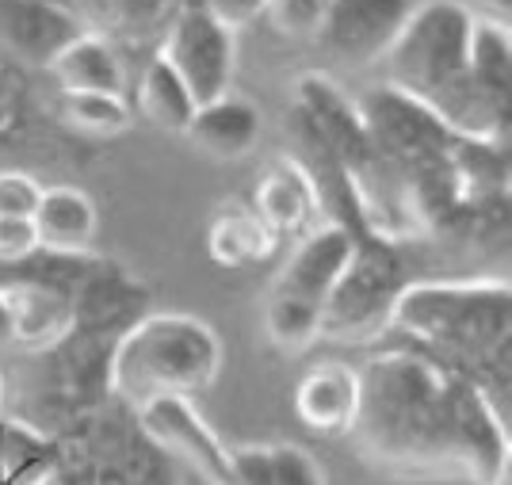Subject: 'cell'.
Wrapping results in <instances>:
<instances>
[{"label":"cell","instance_id":"277c9868","mask_svg":"<svg viewBox=\"0 0 512 485\" xmlns=\"http://www.w3.org/2000/svg\"><path fill=\"white\" fill-rule=\"evenodd\" d=\"M222 371V340L192 314H150L130 325L111 356V390L134 409L192 398Z\"/></svg>","mask_w":512,"mask_h":485},{"label":"cell","instance_id":"d4e9b609","mask_svg":"<svg viewBox=\"0 0 512 485\" xmlns=\"http://www.w3.org/2000/svg\"><path fill=\"white\" fill-rule=\"evenodd\" d=\"M0 405H4V375H0Z\"/></svg>","mask_w":512,"mask_h":485},{"label":"cell","instance_id":"ba28073f","mask_svg":"<svg viewBox=\"0 0 512 485\" xmlns=\"http://www.w3.org/2000/svg\"><path fill=\"white\" fill-rule=\"evenodd\" d=\"M421 0H333L318 43L344 65L383 62Z\"/></svg>","mask_w":512,"mask_h":485},{"label":"cell","instance_id":"30bf717a","mask_svg":"<svg viewBox=\"0 0 512 485\" xmlns=\"http://www.w3.org/2000/svg\"><path fill=\"white\" fill-rule=\"evenodd\" d=\"M253 211L276 237H306L310 230H318L314 222L321 214V199L306 161L291 153L276 157L256 184Z\"/></svg>","mask_w":512,"mask_h":485},{"label":"cell","instance_id":"d6986e66","mask_svg":"<svg viewBox=\"0 0 512 485\" xmlns=\"http://www.w3.org/2000/svg\"><path fill=\"white\" fill-rule=\"evenodd\" d=\"M333 0H268L264 16L283 39H318Z\"/></svg>","mask_w":512,"mask_h":485},{"label":"cell","instance_id":"4fadbf2b","mask_svg":"<svg viewBox=\"0 0 512 485\" xmlns=\"http://www.w3.org/2000/svg\"><path fill=\"white\" fill-rule=\"evenodd\" d=\"M50 73L65 92H104V96H123L127 88V69L119 62V50L96 31H81L50 58Z\"/></svg>","mask_w":512,"mask_h":485},{"label":"cell","instance_id":"9c48e42d","mask_svg":"<svg viewBox=\"0 0 512 485\" xmlns=\"http://www.w3.org/2000/svg\"><path fill=\"white\" fill-rule=\"evenodd\" d=\"M142 428L157 447H165L169 455L184 459L195 466L211 485H234V470H230V447L211 424L199 417L188 398H161L138 409Z\"/></svg>","mask_w":512,"mask_h":485},{"label":"cell","instance_id":"44dd1931","mask_svg":"<svg viewBox=\"0 0 512 485\" xmlns=\"http://www.w3.org/2000/svg\"><path fill=\"white\" fill-rule=\"evenodd\" d=\"M39 253V237L31 218H0V264H20Z\"/></svg>","mask_w":512,"mask_h":485},{"label":"cell","instance_id":"ac0fdd59","mask_svg":"<svg viewBox=\"0 0 512 485\" xmlns=\"http://www.w3.org/2000/svg\"><path fill=\"white\" fill-rule=\"evenodd\" d=\"M65 123L81 134L111 138L130 127V107L123 96H104V92H65L62 96Z\"/></svg>","mask_w":512,"mask_h":485},{"label":"cell","instance_id":"cb8c5ba5","mask_svg":"<svg viewBox=\"0 0 512 485\" xmlns=\"http://www.w3.org/2000/svg\"><path fill=\"white\" fill-rule=\"evenodd\" d=\"M455 4H463V0H455ZM493 4H497V16L505 20V8H509V0H493ZM482 8H486V12H478V16H490V0H482Z\"/></svg>","mask_w":512,"mask_h":485},{"label":"cell","instance_id":"3957f363","mask_svg":"<svg viewBox=\"0 0 512 485\" xmlns=\"http://www.w3.org/2000/svg\"><path fill=\"white\" fill-rule=\"evenodd\" d=\"M474 12L455 0H425L386 50V85L432 111L463 138L509 146V127L493 119L470 81Z\"/></svg>","mask_w":512,"mask_h":485},{"label":"cell","instance_id":"ffe728a7","mask_svg":"<svg viewBox=\"0 0 512 485\" xmlns=\"http://www.w3.org/2000/svg\"><path fill=\"white\" fill-rule=\"evenodd\" d=\"M43 184L27 172H0V218H35Z\"/></svg>","mask_w":512,"mask_h":485},{"label":"cell","instance_id":"603a6c76","mask_svg":"<svg viewBox=\"0 0 512 485\" xmlns=\"http://www.w3.org/2000/svg\"><path fill=\"white\" fill-rule=\"evenodd\" d=\"M16 340V310H12V298H8V283L0 287V348Z\"/></svg>","mask_w":512,"mask_h":485},{"label":"cell","instance_id":"8fae6325","mask_svg":"<svg viewBox=\"0 0 512 485\" xmlns=\"http://www.w3.org/2000/svg\"><path fill=\"white\" fill-rule=\"evenodd\" d=\"M360 413V367L341 359L314 363L295 386V417L318 436H348Z\"/></svg>","mask_w":512,"mask_h":485},{"label":"cell","instance_id":"5bb4252c","mask_svg":"<svg viewBox=\"0 0 512 485\" xmlns=\"http://www.w3.org/2000/svg\"><path fill=\"white\" fill-rule=\"evenodd\" d=\"M31 222H35L39 249L54 256H77L96 237V203L88 191L69 188V184L43 188V199Z\"/></svg>","mask_w":512,"mask_h":485},{"label":"cell","instance_id":"5b68a950","mask_svg":"<svg viewBox=\"0 0 512 485\" xmlns=\"http://www.w3.org/2000/svg\"><path fill=\"white\" fill-rule=\"evenodd\" d=\"M356 256V233L329 222L299 241L291 260L279 268L264 302V333L287 352H302L321 337V314L337 291L341 275Z\"/></svg>","mask_w":512,"mask_h":485},{"label":"cell","instance_id":"9a60e30c","mask_svg":"<svg viewBox=\"0 0 512 485\" xmlns=\"http://www.w3.org/2000/svg\"><path fill=\"white\" fill-rule=\"evenodd\" d=\"M234 485H325L321 466L295 443H249L230 447Z\"/></svg>","mask_w":512,"mask_h":485},{"label":"cell","instance_id":"7a4b0ae2","mask_svg":"<svg viewBox=\"0 0 512 485\" xmlns=\"http://www.w3.org/2000/svg\"><path fill=\"white\" fill-rule=\"evenodd\" d=\"M390 329L409 348L470 379L505 413L509 394L512 291L509 279H421L394 302Z\"/></svg>","mask_w":512,"mask_h":485},{"label":"cell","instance_id":"7402d4cb","mask_svg":"<svg viewBox=\"0 0 512 485\" xmlns=\"http://www.w3.org/2000/svg\"><path fill=\"white\" fill-rule=\"evenodd\" d=\"M199 4L211 8L214 16H222L230 27H241V23H249L268 8V0H199Z\"/></svg>","mask_w":512,"mask_h":485},{"label":"cell","instance_id":"e0dca14e","mask_svg":"<svg viewBox=\"0 0 512 485\" xmlns=\"http://www.w3.org/2000/svg\"><path fill=\"white\" fill-rule=\"evenodd\" d=\"M195 107L199 104L184 88V81L176 77V69L161 54L150 58V65L138 77V111L150 119L153 127L169 130V134H184L188 123H192Z\"/></svg>","mask_w":512,"mask_h":485},{"label":"cell","instance_id":"8992f818","mask_svg":"<svg viewBox=\"0 0 512 485\" xmlns=\"http://www.w3.org/2000/svg\"><path fill=\"white\" fill-rule=\"evenodd\" d=\"M406 287L409 283L402 279V260L394 253V241L356 237V256L321 314V337L344 344L383 337L390 329L394 302Z\"/></svg>","mask_w":512,"mask_h":485},{"label":"cell","instance_id":"7c38bea8","mask_svg":"<svg viewBox=\"0 0 512 485\" xmlns=\"http://www.w3.org/2000/svg\"><path fill=\"white\" fill-rule=\"evenodd\" d=\"M260 134H264L260 107L253 100H245V96H234V92L195 107L192 123L184 130V138L195 149L211 153L218 161H237V157L253 153Z\"/></svg>","mask_w":512,"mask_h":485},{"label":"cell","instance_id":"2e32d148","mask_svg":"<svg viewBox=\"0 0 512 485\" xmlns=\"http://www.w3.org/2000/svg\"><path fill=\"white\" fill-rule=\"evenodd\" d=\"M276 245L279 237L256 218L253 207H237V203H230V207H222V211L214 214L211 230H207V253L222 268L260 264V260L272 256Z\"/></svg>","mask_w":512,"mask_h":485},{"label":"cell","instance_id":"52a82bcc","mask_svg":"<svg viewBox=\"0 0 512 485\" xmlns=\"http://www.w3.org/2000/svg\"><path fill=\"white\" fill-rule=\"evenodd\" d=\"M161 58L176 69V77L192 92L195 104H211L226 96L237 69V35L234 27L214 16L203 4H188L169 27Z\"/></svg>","mask_w":512,"mask_h":485},{"label":"cell","instance_id":"6da1fadb","mask_svg":"<svg viewBox=\"0 0 512 485\" xmlns=\"http://www.w3.org/2000/svg\"><path fill=\"white\" fill-rule=\"evenodd\" d=\"M360 455L406 482L501 485L509 474V424L470 379L417 348H390L363 363Z\"/></svg>","mask_w":512,"mask_h":485}]
</instances>
